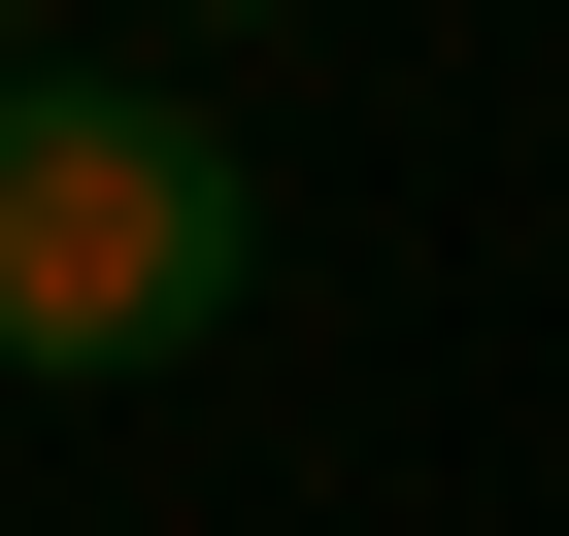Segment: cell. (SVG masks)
<instances>
[{
  "mask_svg": "<svg viewBox=\"0 0 569 536\" xmlns=\"http://www.w3.org/2000/svg\"><path fill=\"white\" fill-rule=\"evenodd\" d=\"M201 34H268V0H201Z\"/></svg>",
  "mask_w": 569,
  "mask_h": 536,
  "instance_id": "3",
  "label": "cell"
},
{
  "mask_svg": "<svg viewBox=\"0 0 569 536\" xmlns=\"http://www.w3.org/2000/svg\"><path fill=\"white\" fill-rule=\"evenodd\" d=\"M234 302H268V168L168 68H34V101H0V369H34V403L201 369Z\"/></svg>",
  "mask_w": 569,
  "mask_h": 536,
  "instance_id": "1",
  "label": "cell"
},
{
  "mask_svg": "<svg viewBox=\"0 0 569 536\" xmlns=\"http://www.w3.org/2000/svg\"><path fill=\"white\" fill-rule=\"evenodd\" d=\"M0 101H34V0H0Z\"/></svg>",
  "mask_w": 569,
  "mask_h": 536,
  "instance_id": "2",
  "label": "cell"
}]
</instances>
